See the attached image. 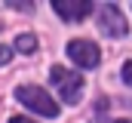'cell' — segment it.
I'll use <instances>...</instances> for the list:
<instances>
[{
  "mask_svg": "<svg viewBox=\"0 0 132 123\" xmlns=\"http://www.w3.org/2000/svg\"><path fill=\"white\" fill-rule=\"evenodd\" d=\"M9 56H12V49H9V46H0V65H6Z\"/></svg>",
  "mask_w": 132,
  "mask_h": 123,
  "instance_id": "ba28073f",
  "label": "cell"
},
{
  "mask_svg": "<svg viewBox=\"0 0 132 123\" xmlns=\"http://www.w3.org/2000/svg\"><path fill=\"white\" fill-rule=\"evenodd\" d=\"M9 123H34V120H28V117H12Z\"/></svg>",
  "mask_w": 132,
  "mask_h": 123,
  "instance_id": "9c48e42d",
  "label": "cell"
},
{
  "mask_svg": "<svg viewBox=\"0 0 132 123\" xmlns=\"http://www.w3.org/2000/svg\"><path fill=\"white\" fill-rule=\"evenodd\" d=\"M49 80H52V86L59 89V95L65 98L68 105H77V102H80V95H83V80H80V74H74V71L62 68V65H55V68L49 71Z\"/></svg>",
  "mask_w": 132,
  "mask_h": 123,
  "instance_id": "6da1fadb",
  "label": "cell"
},
{
  "mask_svg": "<svg viewBox=\"0 0 132 123\" xmlns=\"http://www.w3.org/2000/svg\"><path fill=\"white\" fill-rule=\"evenodd\" d=\"M68 56L77 62L80 68H95L98 59H101L98 46H95L92 40H71V43H68Z\"/></svg>",
  "mask_w": 132,
  "mask_h": 123,
  "instance_id": "277c9868",
  "label": "cell"
},
{
  "mask_svg": "<svg viewBox=\"0 0 132 123\" xmlns=\"http://www.w3.org/2000/svg\"><path fill=\"white\" fill-rule=\"evenodd\" d=\"M117 123H129V120H117Z\"/></svg>",
  "mask_w": 132,
  "mask_h": 123,
  "instance_id": "30bf717a",
  "label": "cell"
},
{
  "mask_svg": "<svg viewBox=\"0 0 132 123\" xmlns=\"http://www.w3.org/2000/svg\"><path fill=\"white\" fill-rule=\"evenodd\" d=\"M52 9L65 22H80V19H86L92 12V3H86V0H77V3H71V0H52Z\"/></svg>",
  "mask_w": 132,
  "mask_h": 123,
  "instance_id": "5b68a950",
  "label": "cell"
},
{
  "mask_svg": "<svg viewBox=\"0 0 132 123\" xmlns=\"http://www.w3.org/2000/svg\"><path fill=\"white\" fill-rule=\"evenodd\" d=\"M15 49H19V52H34V49H37V40H34L31 34H22V37L15 40Z\"/></svg>",
  "mask_w": 132,
  "mask_h": 123,
  "instance_id": "8992f818",
  "label": "cell"
},
{
  "mask_svg": "<svg viewBox=\"0 0 132 123\" xmlns=\"http://www.w3.org/2000/svg\"><path fill=\"white\" fill-rule=\"evenodd\" d=\"M98 31L108 34V37H126L129 22L114 3H104V6H98Z\"/></svg>",
  "mask_w": 132,
  "mask_h": 123,
  "instance_id": "3957f363",
  "label": "cell"
},
{
  "mask_svg": "<svg viewBox=\"0 0 132 123\" xmlns=\"http://www.w3.org/2000/svg\"><path fill=\"white\" fill-rule=\"evenodd\" d=\"M15 98H19L25 108L43 114V117H55V114H59V105L49 98V92L43 89V86H19V89H15Z\"/></svg>",
  "mask_w": 132,
  "mask_h": 123,
  "instance_id": "7a4b0ae2",
  "label": "cell"
},
{
  "mask_svg": "<svg viewBox=\"0 0 132 123\" xmlns=\"http://www.w3.org/2000/svg\"><path fill=\"white\" fill-rule=\"evenodd\" d=\"M123 80L132 86V62H126V65H123Z\"/></svg>",
  "mask_w": 132,
  "mask_h": 123,
  "instance_id": "52a82bcc",
  "label": "cell"
}]
</instances>
